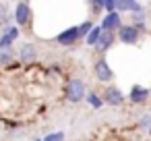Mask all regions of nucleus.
I'll return each instance as SVG.
<instances>
[{
    "label": "nucleus",
    "mask_w": 151,
    "mask_h": 141,
    "mask_svg": "<svg viewBox=\"0 0 151 141\" xmlns=\"http://www.w3.org/2000/svg\"><path fill=\"white\" fill-rule=\"evenodd\" d=\"M6 19H9V13H6V7L0 2V27H2L4 23H6Z\"/></svg>",
    "instance_id": "nucleus-17"
},
{
    "label": "nucleus",
    "mask_w": 151,
    "mask_h": 141,
    "mask_svg": "<svg viewBox=\"0 0 151 141\" xmlns=\"http://www.w3.org/2000/svg\"><path fill=\"white\" fill-rule=\"evenodd\" d=\"M15 21L17 25H27L31 21V9L27 2H19L17 9H15Z\"/></svg>",
    "instance_id": "nucleus-6"
},
{
    "label": "nucleus",
    "mask_w": 151,
    "mask_h": 141,
    "mask_svg": "<svg viewBox=\"0 0 151 141\" xmlns=\"http://www.w3.org/2000/svg\"><path fill=\"white\" fill-rule=\"evenodd\" d=\"M139 35H141V29H139L134 23H130V25H122V27L118 29V40H120L122 44H126V46L137 44V42H139Z\"/></svg>",
    "instance_id": "nucleus-2"
},
{
    "label": "nucleus",
    "mask_w": 151,
    "mask_h": 141,
    "mask_svg": "<svg viewBox=\"0 0 151 141\" xmlns=\"http://www.w3.org/2000/svg\"><path fill=\"white\" fill-rule=\"evenodd\" d=\"M79 40H81L79 27H68V29H64L62 33L56 35V42H58L60 46H73V44H77Z\"/></svg>",
    "instance_id": "nucleus-4"
},
{
    "label": "nucleus",
    "mask_w": 151,
    "mask_h": 141,
    "mask_svg": "<svg viewBox=\"0 0 151 141\" xmlns=\"http://www.w3.org/2000/svg\"><path fill=\"white\" fill-rule=\"evenodd\" d=\"M139 129H141V131H147V133H151V114H145V116H141V120H139Z\"/></svg>",
    "instance_id": "nucleus-14"
},
{
    "label": "nucleus",
    "mask_w": 151,
    "mask_h": 141,
    "mask_svg": "<svg viewBox=\"0 0 151 141\" xmlns=\"http://www.w3.org/2000/svg\"><path fill=\"white\" fill-rule=\"evenodd\" d=\"M101 31H104V27H93V29L89 31V35H87V44H89V46H95L97 40H99V35H101Z\"/></svg>",
    "instance_id": "nucleus-12"
},
{
    "label": "nucleus",
    "mask_w": 151,
    "mask_h": 141,
    "mask_svg": "<svg viewBox=\"0 0 151 141\" xmlns=\"http://www.w3.org/2000/svg\"><path fill=\"white\" fill-rule=\"evenodd\" d=\"M9 62H13L11 48H0V64H9Z\"/></svg>",
    "instance_id": "nucleus-13"
},
{
    "label": "nucleus",
    "mask_w": 151,
    "mask_h": 141,
    "mask_svg": "<svg viewBox=\"0 0 151 141\" xmlns=\"http://www.w3.org/2000/svg\"><path fill=\"white\" fill-rule=\"evenodd\" d=\"M93 73H95L97 81H101V83H108V81L114 79V71L110 69V64L106 62V58H97V60H95V64H93Z\"/></svg>",
    "instance_id": "nucleus-3"
},
{
    "label": "nucleus",
    "mask_w": 151,
    "mask_h": 141,
    "mask_svg": "<svg viewBox=\"0 0 151 141\" xmlns=\"http://www.w3.org/2000/svg\"><path fill=\"white\" fill-rule=\"evenodd\" d=\"M91 29H93V23H91V21H85L83 25H79V31H81V38H87Z\"/></svg>",
    "instance_id": "nucleus-16"
},
{
    "label": "nucleus",
    "mask_w": 151,
    "mask_h": 141,
    "mask_svg": "<svg viewBox=\"0 0 151 141\" xmlns=\"http://www.w3.org/2000/svg\"><path fill=\"white\" fill-rule=\"evenodd\" d=\"M141 7L134 2V0H116V11H139Z\"/></svg>",
    "instance_id": "nucleus-11"
},
{
    "label": "nucleus",
    "mask_w": 151,
    "mask_h": 141,
    "mask_svg": "<svg viewBox=\"0 0 151 141\" xmlns=\"http://www.w3.org/2000/svg\"><path fill=\"white\" fill-rule=\"evenodd\" d=\"M15 40H17V38H15V35H11V33L6 31L2 38H0V48H11V44H13Z\"/></svg>",
    "instance_id": "nucleus-15"
},
{
    "label": "nucleus",
    "mask_w": 151,
    "mask_h": 141,
    "mask_svg": "<svg viewBox=\"0 0 151 141\" xmlns=\"http://www.w3.org/2000/svg\"><path fill=\"white\" fill-rule=\"evenodd\" d=\"M56 139H64V133H50V135H46V141H56Z\"/></svg>",
    "instance_id": "nucleus-19"
},
{
    "label": "nucleus",
    "mask_w": 151,
    "mask_h": 141,
    "mask_svg": "<svg viewBox=\"0 0 151 141\" xmlns=\"http://www.w3.org/2000/svg\"><path fill=\"white\" fill-rule=\"evenodd\" d=\"M64 95H66V100L73 102V104L85 100V98H87V93H85V83H83L81 79H77V77L68 79L66 85H64Z\"/></svg>",
    "instance_id": "nucleus-1"
},
{
    "label": "nucleus",
    "mask_w": 151,
    "mask_h": 141,
    "mask_svg": "<svg viewBox=\"0 0 151 141\" xmlns=\"http://www.w3.org/2000/svg\"><path fill=\"white\" fill-rule=\"evenodd\" d=\"M104 29H110V31H118L122 27V21H120V11H108L104 23H101Z\"/></svg>",
    "instance_id": "nucleus-7"
},
{
    "label": "nucleus",
    "mask_w": 151,
    "mask_h": 141,
    "mask_svg": "<svg viewBox=\"0 0 151 141\" xmlns=\"http://www.w3.org/2000/svg\"><path fill=\"white\" fill-rule=\"evenodd\" d=\"M149 95H151V89L141 87V85H134V87L130 89V95H128V98H130L132 104H145Z\"/></svg>",
    "instance_id": "nucleus-8"
},
{
    "label": "nucleus",
    "mask_w": 151,
    "mask_h": 141,
    "mask_svg": "<svg viewBox=\"0 0 151 141\" xmlns=\"http://www.w3.org/2000/svg\"><path fill=\"white\" fill-rule=\"evenodd\" d=\"M19 58H21L23 64H31V62H35V58H37V50H35V46H33V44H25V46L21 48V52H19Z\"/></svg>",
    "instance_id": "nucleus-10"
},
{
    "label": "nucleus",
    "mask_w": 151,
    "mask_h": 141,
    "mask_svg": "<svg viewBox=\"0 0 151 141\" xmlns=\"http://www.w3.org/2000/svg\"><path fill=\"white\" fill-rule=\"evenodd\" d=\"M116 38H118V35H116L114 31H110V29H104V31H101V35H99V40H97V44H95L93 48H95L97 52H108V50L114 46Z\"/></svg>",
    "instance_id": "nucleus-5"
},
{
    "label": "nucleus",
    "mask_w": 151,
    "mask_h": 141,
    "mask_svg": "<svg viewBox=\"0 0 151 141\" xmlns=\"http://www.w3.org/2000/svg\"><path fill=\"white\" fill-rule=\"evenodd\" d=\"M87 100H89V104H91L93 108H99V106H101V100H99L95 93H89V98H87Z\"/></svg>",
    "instance_id": "nucleus-18"
},
{
    "label": "nucleus",
    "mask_w": 151,
    "mask_h": 141,
    "mask_svg": "<svg viewBox=\"0 0 151 141\" xmlns=\"http://www.w3.org/2000/svg\"><path fill=\"white\" fill-rule=\"evenodd\" d=\"M104 100H106L110 106H120V104H124V95H122V91H120L118 87H112V85L106 89Z\"/></svg>",
    "instance_id": "nucleus-9"
}]
</instances>
